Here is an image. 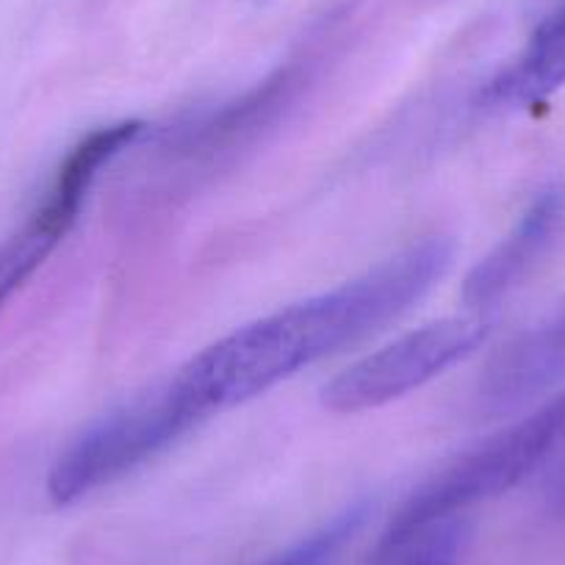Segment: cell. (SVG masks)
<instances>
[{
	"mask_svg": "<svg viewBox=\"0 0 565 565\" xmlns=\"http://www.w3.org/2000/svg\"><path fill=\"white\" fill-rule=\"evenodd\" d=\"M452 253L449 238H422L335 289L233 330L194 355L178 383L209 416L266 394L402 317L441 280Z\"/></svg>",
	"mask_w": 565,
	"mask_h": 565,
	"instance_id": "6da1fadb",
	"label": "cell"
},
{
	"mask_svg": "<svg viewBox=\"0 0 565 565\" xmlns=\"http://www.w3.org/2000/svg\"><path fill=\"white\" fill-rule=\"evenodd\" d=\"M565 438V391L543 402L530 416L499 430L480 447L466 452L447 469L424 482L405 499L391 524L385 526L377 548L394 546L413 532L438 521L460 519V513L488 499L502 497L521 480L552 460Z\"/></svg>",
	"mask_w": 565,
	"mask_h": 565,
	"instance_id": "7a4b0ae2",
	"label": "cell"
},
{
	"mask_svg": "<svg viewBox=\"0 0 565 565\" xmlns=\"http://www.w3.org/2000/svg\"><path fill=\"white\" fill-rule=\"evenodd\" d=\"M203 418L209 413L178 377L156 385L92 424L58 455L47 475V497L53 504L86 499L153 460Z\"/></svg>",
	"mask_w": 565,
	"mask_h": 565,
	"instance_id": "3957f363",
	"label": "cell"
},
{
	"mask_svg": "<svg viewBox=\"0 0 565 565\" xmlns=\"http://www.w3.org/2000/svg\"><path fill=\"white\" fill-rule=\"evenodd\" d=\"M488 333L491 322L482 313L422 324L335 374L322 388V405L333 413H361L388 405L475 355L486 344Z\"/></svg>",
	"mask_w": 565,
	"mask_h": 565,
	"instance_id": "277c9868",
	"label": "cell"
},
{
	"mask_svg": "<svg viewBox=\"0 0 565 565\" xmlns=\"http://www.w3.org/2000/svg\"><path fill=\"white\" fill-rule=\"evenodd\" d=\"M145 125L139 119L103 125L89 130L84 139L64 156L56 178L45 192L34 214L18 233L0 244V308L7 306L25 282L47 260V255L64 242L70 227L78 220L92 183L106 164H111L125 148H130Z\"/></svg>",
	"mask_w": 565,
	"mask_h": 565,
	"instance_id": "5b68a950",
	"label": "cell"
},
{
	"mask_svg": "<svg viewBox=\"0 0 565 565\" xmlns=\"http://www.w3.org/2000/svg\"><path fill=\"white\" fill-rule=\"evenodd\" d=\"M565 222V192L546 189L519 216L508 236L469 271L463 280V302L471 311L482 313L497 306L502 297L530 275L532 266L541 260L548 244Z\"/></svg>",
	"mask_w": 565,
	"mask_h": 565,
	"instance_id": "8992f818",
	"label": "cell"
},
{
	"mask_svg": "<svg viewBox=\"0 0 565 565\" xmlns=\"http://www.w3.org/2000/svg\"><path fill=\"white\" fill-rule=\"evenodd\" d=\"M302 84L300 67L277 70L266 81H260L255 89L236 100L225 103L200 119L198 125H189L178 136V150L186 156H220L233 150L236 145L253 139L264 125H269L282 106H289L297 97V89Z\"/></svg>",
	"mask_w": 565,
	"mask_h": 565,
	"instance_id": "52a82bcc",
	"label": "cell"
},
{
	"mask_svg": "<svg viewBox=\"0 0 565 565\" xmlns=\"http://www.w3.org/2000/svg\"><path fill=\"white\" fill-rule=\"evenodd\" d=\"M565 86V3L532 31L519 56L488 84L486 100L499 108H535Z\"/></svg>",
	"mask_w": 565,
	"mask_h": 565,
	"instance_id": "ba28073f",
	"label": "cell"
},
{
	"mask_svg": "<svg viewBox=\"0 0 565 565\" xmlns=\"http://www.w3.org/2000/svg\"><path fill=\"white\" fill-rule=\"evenodd\" d=\"M471 543L463 519L438 521L394 546L374 548L372 565H460Z\"/></svg>",
	"mask_w": 565,
	"mask_h": 565,
	"instance_id": "9c48e42d",
	"label": "cell"
},
{
	"mask_svg": "<svg viewBox=\"0 0 565 565\" xmlns=\"http://www.w3.org/2000/svg\"><path fill=\"white\" fill-rule=\"evenodd\" d=\"M369 508L366 504H352V508L341 510L339 515L322 524L319 530H313L311 535H306L302 541H297L295 546L282 548L275 557L264 559L258 565H330L341 554V548L352 541V537L361 532V526L366 524Z\"/></svg>",
	"mask_w": 565,
	"mask_h": 565,
	"instance_id": "30bf717a",
	"label": "cell"
},
{
	"mask_svg": "<svg viewBox=\"0 0 565 565\" xmlns=\"http://www.w3.org/2000/svg\"><path fill=\"white\" fill-rule=\"evenodd\" d=\"M546 499L554 510L565 513V438L557 452L552 455V469H548Z\"/></svg>",
	"mask_w": 565,
	"mask_h": 565,
	"instance_id": "8fae6325",
	"label": "cell"
},
{
	"mask_svg": "<svg viewBox=\"0 0 565 565\" xmlns=\"http://www.w3.org/2000/svg\"><path fill=\"white\" fill-rule=\"evenodd\" d=\"M546 330H548V335H552V339L565 350V306L559 308L554 317L546 319Z\"/></svg>",
	"mask_w": 565,
	"mask_h": 565,
	"instance_id": "7c38bea8",
	"label": "cell"
}]
</instances>
